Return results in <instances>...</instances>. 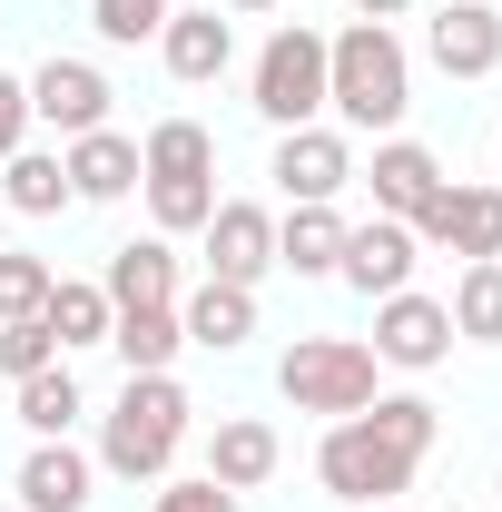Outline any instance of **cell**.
Returning <instances> with one entry per match:
<instances>
[{"label":"cell","instance_id":"6da1fadb","mask_svg":"<svg viewBox=\"0 0 502 512\" xmlns=\"http://www.w3.org/2000/svg\"><path fill=\"white\" fill-rule=\"evenodd\" d=\"M434 434H443V414L424 404V394H375L365 414L325 424L315 483H325L345 512H384L394 493H414V463L434 453Z\"/></svg>","mask_w":502,"mask_h":512},{"label":"cell","instance_id":"7a4b0ae2","mask_svg":"<svg viewBox=\"0 0 502 512\" xmlns=\"http://www.w3.org/2000/svg\"><path fill=\"white\" fill-rule=\"evenodd\" d=\"M325 109L365 138H394L404 109H414V50L384 30V20H355L325 40Z\"/></svg>","mask_w":502,"mask_h":512},{"label":"cell","instance_id":"3957f363","mask_svg":"<svg viewBox=\"0 0 502 512\" xmlns=\"http://www.w3.org/2000/svg\"><path fill=\"white\" fill-rule=\"evenodd\" d=\"M188 394L178 375H128L119 404H109V424H99V473H119V483H168V463L188 444Z\"/></svg>","mask_w":502,"mask_h":512},{"label":"cell","instance_id":"277c9868","mask_svg":"<svg viewBox=\"0 0 502 512\" xmlns=\"http://www.w3.org/2000/svg\"><path fill=\"white\" fill-rule=\"evenodd\" d=\"M375 345H355V335H296L286 345V365H276V394L296 404V414H325V424H345V414H365L375 404Z\"/></svg>","mask_w":502,"mask_h":512},{"label":"cell","instance_id":"5b68a950","mask_svg":"<svg viewBox=\"0 0 502 512\" xmlns=\"http://www.w3.org/2000/svg\"><path fill=\"white\" fill-rule=\"evenodd\" d=\"M247 89H256V119H276V128H315V119H325V30L286 20V30L256 50Z\"/></svg>","mask_w":502,"mask_h":512},{"label":"cell","instance_id":"8992f818","mask_svg":"<svg viewBox=\"0 0 502 512\" xmlns=\"http://www.w3.org/2000/svg\"><path fill=\"white\" fill-rule=\"evenodd\" d=\"M266 178L286 188V207H335V197L355 188V138L345 128H276V158H266Z\"/></svg>","mask_w":502,"mask_h":512},{"label":"cell","instance_id":"52a82bcc","mask_svg":"<svg viewBox=\"0 0 502 512\" xmlns=\"http://www.w3.org/2000/svg\"><path fill=\"white\" fill-rule=\"evenodd\" d=\"M443 355H453V316H443V296H375V365L394 375H434Z\"/></svg>","mask_w":502,"mask_h":512},{"label":"cell","instance_id":"ba28073f","mask_svg":"<svg viewBox=\"0 0 502 512\" xmlns=\"http://www.w3.org/2000/svg\"><path fill=\"white\" fill-rule=\"evenodd\" d=\"M414 256H424V237L404 227V217H365V227H345V256H335V276L375 306V296H404L414 286Z\"/></svg>","mask_w":502,"mask_h":512},{"label":"cell","instance_id":"9c48e42d","mask_svg":"<svg viewBox=\"0 0 502 512\" xmlns=\"http://www.w3.org/2000/svg\"><path fill=\"white\" fill-rule=\"evenodd\" d=\"M414 237L443 247V256H463V266L502 256V188H453V178H443V197L414 217Z\"/></svg>","mask_w":502,"mask_h":512},{"label":"cell","instance_id":"30bf717a","mask_svg":"<svg viewBox=\"0 0 502 512\" xmlns=\"http://www.w3.org/2000/svg\"><path fill=\"white\" fill-rule=\"evenodd\" d=\"M197 237H207V276H217V286H256V276L276 266V217H266L256 197H217V217H207Z\"/></svg>","mask_w":502,"mask_h":512},{"label":"cell","instance_id":"8fae6325","mask_svg":"<svg viewBox=\"0 0 502 512\" xmlns=\"http://www.w3.org/2000/svg\"><path fill=\"white\" fill-rule=\"evenodd\" d=\"M424 50H434L443 79H493L502 69V10L493 0H443L424 20Z\"/></svg>","mask_w":502,"mask_h":512},{"label":"cell","instance_id":"7c38bea8","mask_svg":"<svg viewBox=\"0 0 502 512\" xmlns=\"http://www.w3.org/2000/svg\"><path fill=\"white\" fill-rule=\"evenodd\" d=\"M109 99H119V89H109L89 60H40V69H30V119L60 128V138H89V128H109Z\"/></svg>","mask_w":502,"mask_h":512},{"label":"cell","instance_id":"4fadbf2b","mask_svg":"<svg viewBox=\"0 0 502 512\" xmlns=\"http://www.w3.org/2000/svg\"><path fill=\"white\" fill-rule=\"evenodd\" d=\"M355 178L375 188V217H404V227H414V217L443 197V158L424 148V138H375V168H355Z\"/></svg>","mask_w":502,"mask_h":512},{"label":"cell","instance_id":"5bb4252c","mask_svg":"<svg viewBox=\"0 0 502 512\" xmlns=\"http://www.w3.org/2000/svg\"><path fill=\"white\" fill-rule=\"evenodd\" d=\"M89 483H99V453H79L69 434H60V444H30L20 473H10L20 512H89Z\"/></svg>","mask_w":502,"mask_h":512},{"label":"cell","instance_id":"9a60e30c","mask_svg":"<svg viewBox=\"0 0 502 512\" xmlns=\"http://www.w3.org/2000/svg\"><path fill=\"white\" fill-rule=\"evenodd\" d=\"M158 60H168V79H188V89H207V79H227V60H237V20L207 0V10H168V30H158Z\"/></svg>","mask_w":502,"mask_h":512},{"label":"cell","instance_id":"2e32d148","mask_svg":"<svg viewBox=\"0 0 502 512\" xmlns=\"http://www.w3.org/2000/svg\"><path fill=\"white\" fill-rule=\"evenodd\" d=\"M109 306H178V247L168 237H128V247H109Z\"/></svg>","mask_w":502,"mask_h":512},{"label":"cell","instance_id":"e0dca14e","mask_svg":"<svg viewBox=\"0 0 502 512\" xmlns=\"http://www.w3.org/2000/svg\"><path fill=\"white\" fill-rule=\"evenodd\" d=\"M276 463H286V444H276V424H256V414H227V424L207 434V483H227V493H256Z\"/></svg>","mask_w":502,"mask_h":512},{"label":"cell","instance_id":"ac0fdd59","mask_svg":"<svg viewBox=\"0 0 502 512\" xmlns=\"http://www.w3.org/2000/svg\"><path fill=\"white\" fill-rule=\"evenodd\" d=\"M69 188L89 197V207H109V197H138V138L119 128H89V138H69Z\"/></svg>","mask_w":502,"mask_h":512},{"label":"cell","instance_id":"d6986e66","mask_svg":"<svg viewBox=\"0 0 502 512\" xmlns=\"http://www.w3.org/2000/svg\"><path fill=\"white\" fill-rule=\"evenodd\" d=\"M0 197H10V217H60V207H79L60 148H10L0 158Z\"/></svg>","mask_w":502,"mask_h":512},{"label":"cell","instance_id":"ffe728a7","mask_svg":"<svg viewBox=\"0 0 502 512\" xmlns=\"http://www.w3.org/2000/svg\"><path fill=\"white\" fill-rule=\"evenodd\" d=\"M40 325L60 335V355H79V345H109L119 306H109V286H99V276H50V306H40Z\"/></svg>","mask_w":502,"mask_h":512},{"label":"cell","instance_id":"44dd1931","mask_svg":"<svg viewBox=\"0 0 502 512\" xmlns=\"http://www.w3.org/2000/svg\"><path fill=\"white\" fill-rule=\"evenodd\" d=\"M178 325H188V345H207V355H237L256 335V286H217L207 276L188 306H178Z\"/></svg>","mask_w":502,"mask_h":512},{"label":"cell","instance_id":"7402d4cb","mask_svg":"<svg viewBox=\"0 0 502 512\" xmlns=\"http://www.w3.org/2000/svg\"><path fill=\"white\" fill-rule=\"evenodd\" d=\"M109 345H119L128 375H168V365L188 355V325H178V306H128V316L109 325Z\"/></svg>","mask_w":502,"mask_h":512},{"label":"cell","instance_id":"603a6c76","mask_svg":"<svg viewBox=\"0 0 502 512\" xmlns=\"http://www.w3.org/2000/svg\"><path fill=\"white\" fill-rule=\"evenodd\" d=\"M10 404H20V424H30L40 444H60L69 424L89 414V394H79V375H69V355H60V365H40V375H20V384H10Z\"/></svg>","mask_w":502,"mask_h":512},{"label":"cell","instance_id":"cb8c5ba5","mask_svg":"<svg viewBox=\"0 0 502 512\" xmlns=\"http://www.w3.org/2000/svg\"><path fill=\"white\" fill-rule=\"evenodd\" d=\"M335 256H345V217H335V207H286V217H276V266L335 276Z\"/></svg>","mask_w":502,"mask_h":512},{"label":"cell","instance_id":"d4e9b609","mask_svg":"<svg viewBox=\"0 0 502 512\" xmlns=\"http://www.w3.org/2000/svg\"><path fill=\"white\" fill-rule=\"evenodd\" d=\"M138 178H217V138L197 119H158L138 138Z\"/></svg>","mask_w":502,"mask_h":512},{"label":"cell","instance_id":"484cf974","mask_svg":"<svg viewBox=\"0 0 502 512\" xmlns=\"http://www.w3.org/2000/svg\"><path fill=\"white\" fill-rule=\"evenodd\" d=\"M443 316H453L463 345H502V256H483V266H463V276H453Z\"/></svg>","mask_w":502,"mask_h":512},{"label":"cell","instance_id":"4316f807","mask_svg":"<svg viewBox=\"0 0 502 512\" xmlns=\"http://www.w3.org/2000/svg\"><path fill=\"white\" fill-rule=\"evenodd\" d=\"M138 188H148L158 237H197V227L217 217V178H138Z\"/></svg>","mask_w":502,"mask_h":512},{"label":"cell","instance_id":"83f0119b","mask_svg":"<svg viewBox=\"0 0 502 512\" xmlns=\"http://www.w3.org/2000/svg\"><path fill=\"white\" fill-rule=\"evenodd\" d=\"M50 256H30V247H0V325H20V316H40L50 306Z\"/></svg>","mask_w":502,"mask_h":512},{"label":"cell","instance_id":"f1b7e54d","mask_svg":"<svg viewBox=\"0 0 502 512\" xmlns=\"http://www.w3.org/2000/svg\"><path fill=\"white\" fill-rule=\"evenodd\" d=\"M168 10H178V0H89V30H99L109 50H138V40L168 30Z\"/></svg>","mask_w":502,"mask_h":512},{"label":"cell","instance_id":"f546056e","mask_svg":"<svg viewBox=\"0 0 502 512\" xmlns=\"http://www.w3.org/2000/svg\"><path fill=\"white\" fill-rule=\"evenodd\" d=\"M40 365H60V335L40 316H20V325H0V375L20 384V375H40Z\"/></svg>","mask_w":502,"mask_h":512},{"label":"cell","instance_id":"4dcf8cb0","mask_svg":"<svg viewBox=\"0 0 502 512\" xmlns=\"http://www.w3.org/2000/svg\"><path fill=\"white\" fill-rule=\"evenodd\" d=\"M247 493H227V483H207V473H188V483H158V503L148 512H237Z\"/></svg>","mask_w":502,"mask_h":512},{"label":"cell","instance_id":"1f68e13d","mask_svg":"<svg viewBox=\"0 0 502 512\" xmlns=\"http://www.w3.org/2000/svg\"><path fill=\"white\" fill-rule=\"evenodd\" d=\"M10 148H30V79L0 69V158H10Z\"/></svg>","mask_w":502,"mask_h":512},{"label":"cell","instance_id":"d6a6232c","mask_svg":"<svg viewBox=\"0 0 502 512\" xmlns=\"http://www.w3.org/2000/svg\"><path fill=\"white\" fill-rule=\"evenodd\" d=\"M404 10H414V0H355V20H384V30H394Z\"/></svg>","mask_w":502,"mask_h":512},{"label":"cell","instance_id":"836d02e7","mask_svg":"<svg viewBox=\"0 0 502 512\" xmlns=\"http://www.w3.org/2000/svg\"><path fill=\"white\" fill-rule=\"evenodd\" d=\"M227 20H266V10H286V0H217Z\"/></svg>","mask_w":502,"mask_h":512},{"label":"cell","instance_id":"e575fe53","mask_svg":"<svg viewBox=\"0 0 502 512\" xmlns=\"http://www.w3.org/2000/svg\"><path fill=\"white\" fill-rule=\"evenodd\" d=\"M493 188H502V178H493Z\"/></svg>","mask_w":502,"mask_h":512}]
</instances>
